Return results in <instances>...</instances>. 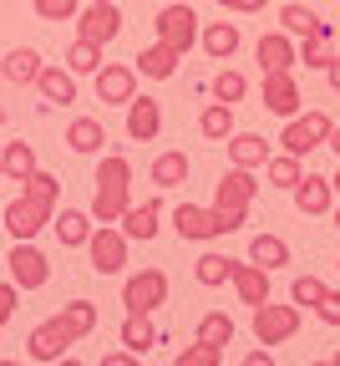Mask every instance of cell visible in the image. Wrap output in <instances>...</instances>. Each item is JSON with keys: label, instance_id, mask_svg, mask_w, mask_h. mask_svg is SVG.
I'll return each instance as SVG.
<instances>
[{"label": "cell", "instance_id": "obj_15", "mask_svg": "<svg viewBox=\"0 0 340 366\" xmlns=\"http://www.w3.org/2000/svg\"><path fill=\"white\" fill-rule=\"evenodd\" d=\"M158 132H163V107H158V97H132V102H127V137H132V143H153Z\"/></svg>", "mask_w": 340, "mask_h": 366}, {"label": "cell", "instance_id": "obj_2", "mask_svg": "<svg viewBox=\"0 0 340 366\" xmlns=\"http://www.w3.org/2000/svg\"><path fill=\"white\" fill-rule=\"evenodd\" d=\"M56 204H61V178L46 173V168H36V173L21 183V199L0 214V229H11V239H36L41 229L51 224Z\"/></svg>", "mask_w": 340, "mask_h": 366}, {"label": "cell", "instance_id": "obj_7", "mask_svg": "<svg viewBox=\"0 0 340 366\" xmlns=\"http://www.w3.org/2000/svg\"><path fill=\"white\" fill-rule=\"evenodd\" d=\"M117 36H122V11H117V0H91L86 11H76V41L112 46Z\"/></svg>", "mask_w": 340, "mask_h": 366}, {"label": "cell", "instance_id": "obj_3", "mask_svg": "<svg viewBox=\"0 0 340 366\" xmlns=\"http://www.w3.org/2000/svg\"><path fill=\"white\" fill-rule=\"evenodd\" d=\"M96 194H91V219L96 224H117L132 204V163L122 153H107L102 163H96Z\"/></svg>", "mask_w": 340, "mask_h": 366}, {"label": "cell", "instance_id": "obj_11", "mask_svg": "<svg viewBox=\"0 0 340 366\" xmlns=\"http://www.w3.org/2000/svg\"><path fill=\"white\" fill-rule=\"evenodd\" d=\"M153 26H158V41L173 46L178 56L199 46V11H193V6H163Z\"/></svg>", "mask_w": 340, "mask_h": 366}, {"label": "cell", "instance_id": "obj_32", "mask_svg": "<svg viewBox=\"0 0 340 366\" xmlns=\"http://www.w3.org/2000/svg\"><path fill=\"white\" fill-rule=\"evenodd\" d=\"M249 264L279 269V264H289V244H284L279 234H254V239H249Z\"/></svg>", "mask_w": 340, "mask_h": 366}, {"label": "cell", "instance_id": "obj_47", "mask_svg": "<svg viewBox=\"0 0 340 366\" xmlns=\"http://www.w3.org/2000/svg\"><path fill=\"white\" fill-rule=\"evenodd\" d=\"M325 76H330V92H340V51H335V61L325 66Z\"/></svg>", "mask_w": 340, "mask_h": 366}, {"label": "cell", "instance_id": "obj_48", "mask_svg": "<svg viewBox=\"0 0 340 366\" xmlns=\"http://www.w3.org/2000/svg\"><path fill=\"white\" fill-rule=\"evenodd\" d=\"M325 148H335V158H340V127H330V137H325Z\"/></svg>", "mask_w": 340, "mask_h": 366}, {"label": "cell", "instance_id": "obj_52", "mask_svg": "<svg viewBox=\"0 0 340 366\" xmlns=\"http://www.w3.org/2000/svg\"><path fill=\"white\" fill-rule=\"evenodd\" d=\"M330 366H340V351H335V356H330Z\"/></svg>", "mask_w": 340, "mask_h": 366}, {"label": "cell", "instance_id": "obj_54", "mask_svg": "<svg viewBox=\"0 0 340 366\" xmlns=\"http://www.w3.org/2000/svg\"><path fill=\"white\" fill-rule=\"evenodd\" d=\"M0 366H21V361H0Z\"/></svg>", "mask_w": 340, "mask_h": 366}, {"label": "cell", "instance_id": "obj_18", "mask_svg": "<svg viewBox=\"0 0 340 366\" xmlns=\"http://www.w3.org/2000/svg\"><path fill=\"white\" fill-rule=\"evenodd\" d=\"M158 219H163V199H142V204H127V214L117 219L127 239H153L158 234Z\"/></svg>", "mask_w": 340, "mask_h": 366}, {"label": "cell", "instance_id": "obj_49", "mask_svg": "<svg viewBox=\"0 0 340 366\" xmlns=\"http://www.w3.org/2000/svg\"><path fill=\"white\" fill-rule=\"evenodd\" d=\"M51 366H81V361H76V356H71V351H66V356H56V361H51Z\"/></svg>", "mask_w": 340, "mask_h": 366}, {"label": "cell", "instance_id": "obj_38", "mask_svg": "<svg viewBox=\"0 0 340 366\" xmlns=\"http://www.w3.org/2000/svg\"><path fill=\"white\" fill-rule=\"evenodd\" d=\"M173 366H224V346H209V341H193L173 356Z\"/></svg>", "mask_w": 340, "mask_h": 366}, {"label": "cell", "instance_id": "obj_9", "mask_svg": "<svg viewBox=\"0 0 340 366\" xmlns=\"http://www.w3.org/2000/svg\"><path fill=\"white\" fill-rule=\"evenodd\" d=\"M295 331H300V305H274V300L254 305V341L259 346H284Z\"/></svg>", "mask_w": 340, "mask_h": 366}, {"label": "cell", "instance_id": "obj_50", "mask_svg": "<svg viewBox=\"0 0 340 366\" xmlns=\"http://www.w3.org/2000/svg\"><path fill=\"white\" fill-rule=\"evenodd\" d=\"M330 194H335V199H340V173H335V178H330Z\"/></svg>", "mask_w": 340, "mask_h": 366}, {"label": "cell", "instance_id": "obj_16", "mask_svg": "<svg viewBox=\"0 0 340 366\" xmlns=\"http://www.w3.org/2000/svg\"><path fill=\"white\" fill-rule=\"evenodd\" d=\"M254 56H259V66L264 71H295V36H284V31H269V36H259V46H254Z\"/></svg>", "mask_w": 340, "mask_h": 366}, {"label": "cell", "instance_id": "obj_13", "mask_svg": "<svg viewBox=\"0 0 340 366\" xmlns=\"http://www.w3.org/2000/svg\"><path fill=\"white\" fill-rule=\"evenodd\" d=\"M264 107L274 112V117H300V107H305V97H300V81H295V71H264Z\"/></svg>", "mask_w": 340, "mask_h": 366}, {"label": "cell", "instance_id": "obj_14", "mask_svg": "<svg viewBox=\"0 0 340 366\" xmlns=\"http://www.w3.org/2000/svg\"><path fill=\"white\" fill-rule=\"evenodd\" d=\"M137 97V71L122 66V61H107V66H96V102H107V107H127Z\"/></svg>", "mask_w": 340, "mask_h": 366}, {"label": "cell", "instance_id": "obj_51", "mask_svg": "<svg viewBox=\"0 0 340 366\" xmlns=\"http://www.w3.org/2000/svg\"><path fill=\"white\" fill-rule=\"evenodd\" d=\"M335 229H340V204H335Z\"/></svg>", "mask_w": 340, "mask_h": 366}, {"label": "cell", "instance_id": "obj_44", "mask_svg": "<svg viewBox=\"0 0 340 366\" xmlns=\"http://www.w3.org/2000/svg\"><path fill=\"white\" fill-rule=\"evenodd\" d=\"M224 11H239V16H254V11H264L269 0H219Z\"/></svg>", "mask_w": 340, "mask_h": 366}, {"label": "cell", "instance_id": "obj_40", "mask_svg": "<svg viewBox=\"0 0 340 366\" xmlns=\"http://www.w3.org/2000/svg\"><path fill=\"white\" fill-rule=\"evenodd\" d=\"M325 290H330V285L320 280V274H300V280H295V285H289V300H295V305H310V310H315Z\"/></svg>", "mask_w": 340, "mask_h": 366}, {"label": "cell", "instance_id": "obj_42", "mask_svg": "<svg viewBox=\"0 0 340 366\" xmlns=\"http://www.w3.org/2000/svg\"><path fill=\"white\" fill-rule=\"evenodd\" d=\"M16 305H21V290L11 280H0V331H6V320L16 315Z\"/></svg>", "mask_w": 340, "mask_h": 366}, {"label": "cell", "instance_id": "obj_29", "mask_svg": "<svg viewBox=\"0 0 340 366\" xmlns=\"http://www.w3.org/2000/svg\"><path fill=\"white\" fill-rule=\"evenodd\" d=\"M153 183L158 189H178V183H188V153L183 148H168L153 158Z\"/></svg>", "mask_w": 340, "mask_h": 366}, {"label": "cell", "instance_id": "obj_46", "mask_svg": "<svg viewBox=\"0 0 340 366\" xmlns=\"http://www.w3.org/2000/svg\"><path fill=\"white\" fill-rule=\"evenodd\" d=\"M239 366H274V356H269V346H264V351H249Z\"/></svg>", "mask_w": 340, "mask_h": 366}, {"label": "cell", "instance_id": "obj_45", "mask_svg": "<svg viewBox=\"0 0 340 366\" xmlns=\"http://www.w3.org/2000/svg\"><path fill=\"white\" fill-rule=\"evenodd\" d=\"M102 366H142V361H137L132 351H107V356H102Z\"/></svg>", "mask_w": 340, "mask_h": 366}, {"label": "cell", "instance_id": "obj_5", "mask_svg": "<svg viewBox=\"0 0 340 366\" xmlns=\"http://www.w3.org/2000/svg\"><path fill=\"white\" fill-rule=\"evenodd\" d=\"M6 269H11L16 290H41L46 280H51V259L36 249V239H16L11 254H6Z\"/></svg>", "mask_w": 340, "mask_h": 366}, {"label": "cell", "instance_id": "obj_4", "mask_svg": "<svg viewBox=\"0 0 340 366\" xmlns=\"http://www.w3.org/2000/svg\"><path fill=\"white\" fill-rule=\"evenodd\" d=\"M254 194H259L254 173H249V168H229V173L219 178V189H214V209H219L234 229H244V224H249V204H254Z\"/></svg>", "mask_w": 340, "mask_h": 366}, {"label": "cell", "instance_id": "obj_41", "mask_svg": "<svg viewBox=\"0 0 340 366\" xmlns=\"http://www.w3.org/2000/svg\"><path fill=\"white\" fill-rule=\"evenodd\" d=\"M41 21H76V0H36Z\"/></svg>", "mask_w": 340, "mask_h": 366}, {"label": "cell", "instance_id": "obj_19", "mask_svg": "<svg viewBox=\"0 0 340 366\" xmlns=\"http://www.w3.org/2000/svg\"><path fill=\"white\" fill-rule=\"evenodd\" d=\"M289 194H295V209H300V214H330V204H335L330 178H325V173H305Z\"/></svg>", "mask_w": 340, "mask_h": 366}, {"label": "cell", "instance_id": "obj_22", "mask_svg": "<svg viewBox=\"0 0 340 366\" xmlns=\"http://www.w3.org/2000/svg\"><path fill=\"white\" fill-rule=\"evenodd\" d=\"M51 229H56V239L66 244V249H86V239H91V214H81V209H61V214H51Z\"/></svg>", "mask_w": 340, "mask_h": 366}, {"label": "cell", "instance_id": "obj_6", "mask_svg": "<svg viewBox=\"0 0 340 366\" xmlns=\"http://www.w3.org/2000/svg\"><path fill=\"white\" fill-rule=\"evenodd\" d=\"M330 127H335V122H330V112H305V117H289V122H284L279 143H284V153H289V158H305V153L325 148Z\"/></svg>", "mask_w": 340, "mask_h": 366}, {"label": "cell", "instance_id": "obj_55", "mask_svg": "<svg viewBox=\"0 0 340 366\" xmlns=\"http://www.w3.org/2000/svg\"><path fill=\"white\" fill-rule=\"evenodd\" d=\"M310 366H330V361H310Z\"/></svg>", "mask_w": 340, "mask_h": 366}, {"label": "cell", "instance_id": "obj_23", "mask_svg": "<svg viewBox=\"0 0 340 366\" xmlns=\"http://www.w3.org/2000/svg\"><path fill=\"white\" fill-rule=\"evenodd\" d=\"M41 51H31V46H16V51H6V61H0V71H6V81H16V86H36V76H41Z\"/></svg>", "mask_w": 340, "mask_h": 366}, {"label": "cell", "instance_id": "obj_43", "mask_svg": "<svg viewBox=\"0 0 340 366\" xmlns=\"http://www.w3.org/2000/svg\"><path fill=\"white\" fill-rule=\"evenodd\" d=\"M315 315L325 320V326H340V290H325L320 305H315Z\"/></svg>", "mask_w": 340, "mask_h": 366}, {"label": "cell", "instance_id": "obj_35", "mask_svg": "<svg viewBox=\"0 0 340 366\" xmlns=\"http://www.w3.org/2000/svg\"><path fill=\"white\" fill-rule=\"evenodd\" d=\"M264 178L274 183V189H295V183H300L305 173H300V158L279 153V158H269V163H264Z\"/></svg>", "mask_w": 340, "mask_h": 366}, {"label": "cell", "instance_id": "obj_10", "mask_svg": "<svg viewBox=\"0 0 340 366\" xmlns=\"http://www.w3.org/2000/svg\"><path fill=\"white\" fill-rule=\"evenodd\" d=\"M173 229H178V239H219V234H239V229H234L219 209H199V204H178V209H173Z\"/></svg>", "mask_w": 340, "mask_h": 366}, {"label": "cell", "instance_id": "obj_17", "mask_svg": "<svg viewBox=\"0 0 340 366\" xmlns=\"http://www.w3.org/2000/svg\"><path fill=\"white\" fill-rule=\"evenodd\" d=\"M229 280H234L239 300H244L249 310L269 300V269H259V264H244V259H234V274H229Z\"/></svg>", "mask_w": 340, "mask_h": 366}, {"label": "cell", "instance_id": "obj_30", "mask_svg": "<svg viewBox=\"0 0 340 366\" xmlns=\"http://www.w3.org/2000/svg\"><path fill=\"white\" fill-rule=\"evenodd\" d=\"M295 56H300L305 66H315V71H325V66L335 61V41H330V26H320V31H310V36H305V46H295Z\"/></svg>", "mask_w": 340, "mask_h": 366}, {"label": "cell", "instance_id": "obj_26", "mask_svg": "<svg viewBox=\"0 0 340 366\" xmlns=\"http://www.w3.org/2000/svg\"><path fill=\"white\" fill-rule=\"evenodd\" d=\"M36 173V148L31 143H6L0 148V178L6 183H26Z\"/></svg>", "mask_w": 340, "mask_h": 366}, {"label": "cell", "instance_id": "obj_21", "mask_svg": "<svg viewBox=\"0 0 340 366\" xmlns=\"http://www.w3.org/2000/svg\"><path fill=\"white\" fill-rule=\"evenodd\" d=\"M229 163L254 173V168H264V163H269V143H264L259 132H234V137H229Z\"/></svg>", "mask_w": 340, "mask_h": 366}, {"label": "cell", "instance_id": "obj_31", "mask_svg": "<svg viewBox=\"0 0 340 366\" xmlns=\"http://www.w3.org/2000/svg\"><path fill=\"white\" fill-rule=\"evenodd\" d=\"M153 346H158L153 320H148V315H127V320H122V351H132V356H148Z\"/></svg>", "mask_w": 340, "mask_h": 366}, {"label": "cell", "instance_id": "obj_24", "mask_svg": "<svg viewBox=\"0 0 340 366\" xmlns=\"http://www.w3.org/2000/svg\"><path fill=\"white\" fill-rule=\"evenodd\" d=\"M178 61H183V56L173 51V46H163V41H153V46H148V51H142V56H137V66H132V71H137V76H153V81H168V76L178 71Z\"/></svg>", "mask_w": 340, "mask_h": 366}, {"label": "cell", "instance_id": "obj_28", "mask_svg": "<svg viewBox=\"0 0 340 366\" xmlns=\"http://www.w3.org/2000/svg\"><path fill=\"white\" fill-rule=\"evenodd\" d=\"M199 132L209 137V143H229V137H234V107L229 102H209L199 112Z\"/></svg>", "mask_w": 340, "mask_h": 366}, {"label": "cell", "instance_id": "obj_25", "mask_svg": "<svg viewBox=\"0 0 340 366\" xmlns=\"http://www.w3.org/2000/svg\"><path fill=\"white\" fill-rule=\"evenodd\" d=\"M199 46H204L214 61H229V56L239 51V26H234V21H214V26L199 31Z\"/></svg>", "mask_w": 340, "mask_h": 366}, {"label": "cell", "instance_id": "obj_12", "mask_svg": "<svg viewBox=\"0 0 340 366\" xmlns=\"http://www.w3.org/2000/svg\"><path fill=\"white\" fill-rule=\"evenodd\" d=\"M86 254H91V269L96 274H122L127 269V234L112 224H96L91 239H86Z\"/></svg>", "mask_w": 340, "mask_h": 366}, {"label": "cell", "instance_id": "obj_37", "mask_svg": "<svg viewBox=\"0 0 340 366\" xmlns=\"http://www.w3.org/2000/svg\"><path fill=\"white\" fill-rule=\"evenodd\" d=\"M244 92H249L244 71H229V66H224V71L214 76V102H229V107H234V102H244Z\"/></svg>", "mask_w": 340, "mask_h": 366}, {"label": "cell", "instance_id": "obj_8", "mask_svg": "<svg viewBox=\"0 0 340 366\" xmlns=\"http://www.w3.org/2000/svg\"><path fill=\"white\" fill-rule=\"evenodd\" d=\"M122 305H127V315H153L158 305H168V274H163V269L127 274V285H122Z\"/></svg>", "mask_w": 340, "mask_h": 366}, {"label": "cell", "instance_id": "obj_1", "mask_svg": "<svg viewBox=\"0 0 340 366\" xmlns=\"http://www.w3.org/2000/svg\"><path fill=\"white\" fill-rule=\"evenodd\" d=\"M96 305L91 300H66L51 320H41V326L26 336V356L31 361H56V356H66L76 341H86L91 331H96Z\"/></svg>", "mask_w": 340, "mask_h": 366}, {"label": "cell", "instance_id": "obj_27", "mask_svg": "<svg viewBox=\"0 0 340 366\" xmlns=\"http://www.w3.org/2000/svg\"><path fill=\"white\" fill-rule=\"evenodd\" d=\"M102 143H107V127L96 122V117H76L66 127V148L71 153H102Z\"/></svg>", "mask_w": 340, "mask_h": 366}, {"label": "cell", "instance_id": "obj_39", "mask_svg": "<svg viewBox=\"0 0 340 366\" xmlns=\"http://www.w3.org/2000/svg\"><path fill=\"white\" fill-rule=\"evenodd\" d=\"M193 274H199V285H224L234 274V259L229 254H204L199 264H193Z\"/></svg>", "mask_w": 340, "mask_h": 366}, {"label": "cell", "instance_id": "obj_20", "mask_svg": "<svg viewBox=\"0 0 340 366\" xmlns=\"http://www.w3.org/2000/svg\"><path fill=\"white\" fill-rule=\"evenodd\" d=\"M36 92H41L46 102H56V107H71V102H76V76H71L66 66H41Z\"/></svg>", "mask_w": 340, "mask_h": 366}, {"label": "cell", "instance_id": "obj_33", "mask_svg": "<svg viewBox=\"0 0 340 366\" xmlns=\"http://www.w3.org/2000/svg\"><path fill=\"white\" fill-rule=\"evenodd\" d=\"M96 66H102V46H91V41L66 46V71L71 76H96Z\"/></svg>", "mask_w": 340, "mask_h": 366}, {"label": "cell", "instance_id": "obj_36", "mask_svg": "<svg viewBox=\"0 0 340 366\" xmlns=\"http://www.w3.org/2000/svg\"><path fill=\"white\" fill-rule=\"evenodd\" d=\"M199 341H209V346H229V341H234V320H229L224 310H209V315L199 320Z\"/></svg>", "mask_w": 340, "mask_h": 366}, {"label": "cell", "instance_id": "obj_34", "mask_svg": "<svg viewBox=\"0 0 340 366\" xmlns=\"http://www.w3.org/2000/svg\"><path fill=\"white\" fill-rule=\"evenodd\" d=\"M279 26H284V36H310V31H320L325 21H320L310 6H279Z\"/></svg>", "mask_w": 340, "mask_h": 366}, {"label": "cell", "instance_id": "obj_53", "mask_svg": "<svg viewBox=\"0 0 340 366\" xmlns=\"http://www.w3.org/2000/svg\"><path fill=\"white\" fill-rule=\"evenodd\" d=\"M0 127H6V107H0Z\"/></svg>", "mask_w": 340, "mask_h": 366}]
</instances>
